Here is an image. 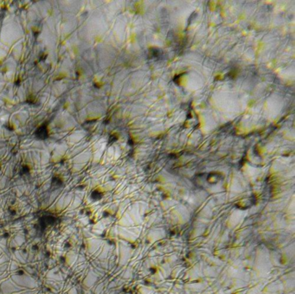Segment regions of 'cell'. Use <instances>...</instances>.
Segmentation results:
<instances>
[{
	"label": "cell",
	"mask_w": 295,
	"mask_h": 294,
	"mask_svg": "<svg viewBox=\"0 0 295 294\" xmlns=\"http://www.w3.org/2000/svg\"><path fill=\"white\" fill-rule=\"evenodd\" d=\"M54 222H55V218H54L53 216H44V217L42 218L41 224L43 227H48V226L53 224Z\"/></svg>",
	"instance_id": "2"
},
{
	"label": "cell",
	"mask_w": 295,
	"mask_h": 294,
	"mask_svg": "<svg viewBox=\"0 0 295 294\" xmlns=\"http://www.w3.org/2000/svg\"><path fill=\"white\" fill-rule=\"evenodd\" d=\"M20 82H21V80H17V81H16V82H15V85L18 86L19 84H20Z\"/></svg>",
	"instance_id": "6"
},
{
	"label": "cell",
	"mask_w": 295,
	"mask_h": 294,
	"mask_svg": "<svg viewBox=\"0 0 295 294\" xmlns=\"http://www.w3.org/2000/svg\"><path fill=\"white\" fill-rule=\"evenodd\" d=\"M35 137L39 140H44L49 138V130L47 127V123L41 125L35 132Z\"/></svg>",
	"instance_id": "1"
},
{
	"label": "cell",
	"mask_w": 295,
	"mask_h": 294,
	"mask_svg": "<svg viewBox=\"0 0 295 294\" xmlns=\"http://www.w3.org/2000/svg\"><path fill=\"white\" fill-rule=\"evenodd\" d=\"M51 184H52V186H55L56 188H59V187L62 186L63 183H62V180H61V177H59V176H54L53 179H52Z\"/></svg>",
	"instance_id": "3"
},
{
	"label": "cell",
	"mask_w": 295,
	"mask_h": 294,
	"mask_svg": "<svg viewBox=\"0 0 295 294\" xmlns=\"http://www.w3.org/2000/svg\"><path fill=\"white\" fill-rule=\"evenodd\" d=\"M101 196H102V194H101L100 191H98V190H94V191H93V193L91 194V197H92V199H94V200H99V199L101 198Z\"/></svg>",
	"instance_id": "4"
},
{
	"label": "cell",
	"mask_w": 295,
	"mask_h": 294,
	"mask_svg": "<svg viewBox=\"0 0 295 294\" xmlns=\"http://www.w3.org/2000/svg\"><path fill=\"white\" fill-rule=\"evenodd\" d=\"M29 169L28 166H24V167H23V171H22L23 174H24V173H29Z\"/></svg>",
	"instance_id": "5"
}]
</instances>
